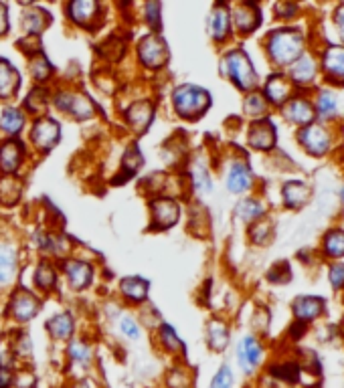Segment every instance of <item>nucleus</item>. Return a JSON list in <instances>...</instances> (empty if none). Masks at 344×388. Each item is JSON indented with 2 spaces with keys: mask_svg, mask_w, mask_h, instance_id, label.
<instances>
[{
  "mask_svg": "<svg viewBox=\"0 0 344 388\" xmlns=\"http://www.w3.org/2000/svg\"><path fill=\"white\" fill-rule=\"evenodd\" d=\"M268 53L275 65H294L304 55V34L296 29L274 31L268 39Z\"/></svg>",
  "mask_w": 344,
  "mask_h": 388,
  "instance_id": "1",
  "label": "nucleus"
},
{
  "mask_svg": "<svg viewBox=\"0 0 344 388\" xmlns=\"http://www.w3.org/2000/svg\"><path fill=\"white\" fill-rule=\"evenodd\" d=\"M174 107L182 118H199L203 111H206V107L211 105V96L206 94L205 89L195 87V85H180L178 89H174Z\"/></svg>",
  "mask_w": 344,
  "mask_h": 388,
  "instance_id": "2",
  "label": "nucleus"
},
{
  "mask_svg": "<svg viewBox=\"0 0 344 388\" xmlns=\"http://www.w3.org/2000/svg\"><path fill=\"white\" fill-rule=\"evenodd\" d=\"M225 73L231 77V81L239 87V89H253L257 85V75L255 69L249 61V57L243 51H231L225 57Z\"/></svg>",
  "mask_w": 344,
  "mask_h": 388,
  "instance_id": "3",
  "label": "nucleus"
},
{
  "mask_svg": "<svg viewBox=\"0 0 344 388\" xmlns=\"http://www.w3.org/2000/svg\"><path fill=\"white\" fill-rule=\"evenodd\" d=\"M138 53H140V61L152 69H158L169 61V47H166L164 39L158 34L144 36L138 47Z\"/></svg>",
  "mask_w": 344,
  "mask_h": 388,
  "instance_id": "4",
  "label": "nucleus"
},
{
  "mask_svg": "<svg viewBox=\"0 0 344 388\" xmlns=\"http://www.w3.org/2000/svg\"><path fill=\"white\" fill-rule=\"evenodd\" d=\"M298 140L312 156H324L330 150V133L326 131V128L316 124H310L302 129L298 133Z\"/></svg>",
  "mask_w": 344,
  "mask_h": 388,
  "instance_id": "5",
  "label": "nucleus"
},
{
  "mask_svg": "<svg viewBox=\"0 0 344 388\" xmlns=\"http://www.w3.org/2000/svg\"><path fill=\"white\" fill-rule=\"evenodd\" d=\"M57 107L73 114L77 120H87L96 114V105L87 96H79V94H61L55 99Z\"/></svg>",
  "mask_w": 344,
  "mask_h": 388,
  "instance_id": "6",
  "label": "nucleus"
},
{
  "mask_svg": "<svg viewBox=\"0 0 344 388\" xmlns=\"http://www.w3.org/2000/svg\"><path fill=\"white\" fill-rule=\"evenodd\" d=\"M31 140H33L36 148L51 150L59 142V126H57V122H53L49 118L36 120L33 131H31Z\"/></svg>",
  "mask_w": 344,
  "mask_h": 388,
  "instance_id": "7",
  "label": "nucleus"
},
{
  "mask_svg": "<svg viewBox=\"0 0 344 388\" xmlns=\"http://www.w3.org/2000/svg\"><path fill=\"white\" fill-rule=\"evenodd\" d=\"M277 133L275 126L270 120H257L255 124H251L249 129V144L255 150H272L275 146Z\"/></svg>",
  "mask_w": 344,
  "mask_h": 388,
  "instance_id": "8",
  "label": "nucleus"
},
{
  "mask_svg": "<svg viewBox=\"0 0 344 388\" xmlns=\"http://www.w3.org/2000/svg\"><path fill=\"white\" fill-rule=\"evenodd\" d=\"M237 360H239L241 370L245 374H251L259 366V362H261V346L257 344L255 338L247 336V338L241 340L239 348H237Z\"/></svg>",
  "mask_w": 344,
  "mask_h": 388,
  "instance_id": "9",
  "label": "nucleus"
},
{
  "mask_svg": "<svg viewBox=\"0 0 344 388\" xmlns=\"http://www.w3.org/2000/svg\"><path fill=\"white\" fill-rule=\"evenodd\" d=\"M324 314V299L314 295H302L294 301V316L298 322H312Z\"/></svg>",
  "mask_w": 344,
  "mask_h": 388,
  "instance_id": "10",
  "label": "nucleus"
},
{
  "mask_svg": "<svg viewBox=\"0 0 344 388\" xmlns=\"http://www.w3.org/2000/svg\"><path fill=\"white\" fill-rule=\"evenodd\" d=\"M314 116H316L314 107L310 105V101L302 99V97L290 99L283 107V118H288L290 122H294L298 126H310Z\"/></svg>",
  "mask_w": 344,
  "mask_h": 388,
  "instance_id": "11",
  "label": "nucleus"
},
{
  "mask_svg": "<svg viewBox=\"0 0 344 388\" xmlns=\"http://www.w3.org/2000/svg\"><path fill=\"white\" fill-rule=\"evenodd\" d=\"M152 215H154V226L169 228L178 221V206L171 198H158L152 202Z\"/></svg>",
  "mask_w": 344,
  "mask_h": 388,
  "instance_id": "12",
  "label": "nucleus"
},
{
  "mask_svg": "<svg viewBox=\"0 0 344 388\" xmlns=\"http://www.w3.org/2000/svg\"><path fill=\"white\" fill-rule=\"evenodd\" d=\"M235 25L243 34H249L251 31H255L261 23V12L255 4L251 2H245V4H239L235 8Z\"/></svg>",
  "mask_w": 344,
  "mask_h": 388,
  "instance_id": "13",
  "label": "nucleus"
},
{
  "mask_svg": "<svg viewBox=\"0 0 344 388\" xmlns=\"http://www.w3.org/2000/svg\"><path fill=\"white\" fill-rule=\"evenodd\" d=\"M231 27V17H229V8L225 4H217L208 17V32L215 41H223L229 34Z\"/></svg>",
  "mask_w": 344,
  "mask_h": 388,
  "instance_id": "14",
  "label": "nucleus"
},
{
  "mask_svg": "<svg viewBox=\"0 0 344 388\" xmlns=\"http://www.w3.org/2000/svg\"><path fill=\"white\" fill-rule=\"evenodd\" d=\"M322 69L330 79L344 83V47H330L322 57Z\"/></svg>",
  "mask_w": 344,
  "mask_h": 388,
  "instance_id": "15",
  "label": "nucleus"
},
{
  "mask_svg": "<svg viewBox=\"0 0 344 388\" xmlns=\"http://www.w3.org/2000/svg\"><path fill=\"white\" fill-rule=\"evenodd\" d=\"M264 94H266L268 101H272L275 105H281L290 97V81L283 75H272L266 83Z\"/></svg>",
  "mask_w": 344,
  "mask_h": 388,
  "instance_id": "16",
  "label": "nucleus"
},
{
  "mask_svg": "<svg viewBox=\"0 0 344 388\" xmlns=\"http://www.w3.org/2000/svg\"><path fill=\"white\" fill-rule=\"evenodd\" d=\"M249 186H251V170H249V166L235 162L231 166V170H229V176H227V188L231 193L239 194L245 193Z\"/></svg>",
  "mask_w": 344,
  "mask_h": 388,
  "instance_id": "17",
  "label": "nucleus"
},
{
  "mask_svg": "<svg viewBox=\"0 0 344 388\" xmlns=\"http://www.w3.org/2000/svg\"><path fill=\"white\" fill-rule=\"evenodd\" d=\"M19 87H21L19 71L8 61H0V97H12Z\"/></svg>",
  "mask_w": 344,
  "mask_h": 388,
  "instance_id": "18",
  "label": "nucleus"
},
{
  "mask_svg": "<svg viewBox=\"0 0 344 388\" xmlns=\"http://www.w3.org/2000/svg\"><path fill=\"white\" fill-rule=\"evenodd\" d=\"M154 109H152V105L148 103V101H138L134 103L130 109H128V120H130V126L136 129L138 133H142V131H146V128L150 126V122H152V114Z\"/></svg>",
  "mask_w": 344,
  "mask_h": 388,
  "instance_id": "19",
  "label": "nucleus"
},
{
  "mask_svg": "<svg viewBox=\"0 0 344 388\" xmlns=\"http://www.w3.org/2000/svg\"><path fill=\"white\" fill-rule=\"evenodd\" d=\"M310 200V191L304 182L292 180L283 186V202L288 208H300Z\"/></svg>",
  "mask_w": 344,
  "mask_h": 388,
  "instance_id": "20",
  "label": "nucleus"
},
{
  "mask_svg": "<svg viewBox=\"0 0 344 388\" xmlns=\"http://www.w3.org/2000/svg\"><path fill=\"white\" fill-rule=\"evenodd\" d=\"M65 271H67L69 281H71V285L75 290L87 288L89 281H92V273H94L92 267L87 263H83V261H69L65 265Z\"/></svg>",
  "mask_w": 344,
  "mask_h": 388,
  "instance_id": "21",
  "label": "nucleus"
},
{
  "mask_svg": "<svg viewBox=\"0 0 344 388\" xmlns=\"http://www.w3.org/2000/svg\"><path fill=\"white\" fill-rule=\"evenodd\" d=\"M12 312L19 320H31L34 314L39 312V301L34 299L31 293L27 291H19L12 299Z\"/></svg>",
  "mask_w": 344,
  "mask_h": 388,
  "instance_id": "22",
  "label": "nucleus"
},
{
  "mask_svg": "<svg viewBox=\"0 0 344 388\" xmlns=\"http://www.w3.org/2000/svg\"><path fill=\"white\" fill-rule=\"evenodd\" d=\"M100 6L94 0H75L69 4V14L79 25H89V21L98 14Z\"/></svg>",
  "mask_w": 344,
  "mask_h": 388,
  "instance_id": "23",
  "label": "nucleus"
},
{
  "mask_svg": "<svg viewBox=\"0 0 344 388\" xmlns=\"http://www.w3.org/2000/svg\"><path fill=\"white\" fill-rule=\"evenodd\" d=\"M23 158V148L19 142H6L0 148V168L4 172H14Z\"/></svg>",
  "mask_w": 344,
  "mask_h": 388,
  "instance_id": "24",
  "label": "nucleus"
},
{
  "mask_svg": "<svg viewBox=\"0 0 344 388\" xmlns=\"http://www.w3.org/2000/svg\"><path fill=\"white\" fill-rule=\"evenodd\" d=\"M316 77V63L308 55H302L292 67V79L298 85H308Z\"/></svg>",
  "mask_w": 344,
  "mask_h": 388,
  "instance_id": "25",
  "label": "nucleus"
},
{
  "mask_svg": "<svg viewBox=\"0 0 344 388\" xmlns=\"http://www.w3.org/2000/svg\"><path fill=\"white\" fill-rule=\"evenodd\" d=\"M122 293L132 301H142L148 295V283L140 277H128L122 281Z\"/></svg>",
  "mask_w": 344,
  "mask_h": 388,
  "instance_id": "26",
  "label": "nucleus"
},
{
  "mask_svg": "<svg viewBox=\"0 0 344 388\" xmlns=\"http://www.w3.org/2000/svg\"><path fill=\"white\" fill-rule=\"evenodd\" d=\"M49 332H51V336L53 338H57V340H67L69 336L73 334V320H71V316L67 314H59V316H55L51 322H49Z\"/></svg>",
  "mask_w": 344,
  "mask_h": 388,
  "instance_id": "27",
  "label": "nucleus"
},
{
  "mask_svg": "<svg viewBox=\"0 0 344 388\" xmlns=\"http://www.w3.org/2000/svg\"><path fill=\"white\" fill-rule=\"evenodd\" d=\"M208 344L213 350H223L229 344V330L221 322L208 323Z\"/></svg>",
  "mask_w": 344,
  "mask_h": 388,
  "instance_id": "28",
  "label": "nucleus"
},
{
  "mask_svg": "<svg viewBox=\"0 0 344 388\" xmlns=\"http://www.w3.org/2000/svg\"><path fill=\"white\" fill-rule=\"evenodd\" d=\"M324 251L328 257H344V230L334 228L324 237Z\"/></svg>",
  "mask_w": 344,
  "mask_h": 388,
  "instance_id": "29",
  "label": "nucleus"
},
{
  "mask_svg": "<svg viewBox=\"0 0 344 388\" xmlns=\"http://www.w3.org/2000/svg\"><path fill=\"white\" fill-rule=\"evenodd\" d=\"M17 267V259H14V251L10 247L0 245V283H6Z\"/></svg>",
  "mask_w": 344,
  "mask_h": 388,
  "instance_id": "30",
  "label": "nucleus"
},
{
  "mask_svg": "<svg viewBox=\"0 0 344 388\" xmlns=\"http://www.w3.org/2000/svg\"><path fill=\"white\" fill-rule=\"evenodd\" d=\"M47 23H49V19H47V14L43 12V10H29L27 14H25V21H23V25H25V31L29 32V36H34V34H39V32L43 31L45 27H47Z\"/></svg>",
  "mask_w": 344,
  "mask_h": 388,
  "instance_id": "31",
  "label": "nucleus"
},
{
  "mask_svg": "<svg viewBox=\"0 0 344 388\" xmlns=\"http://www.w3.org/2000/svg\"><path fill=\"white\" fill-rule=\"evenodd\" d=\"M25 124V118L19 109H4L0 116V128L4 129L6 133H17L21 131Z\"/></svg>",
  "mask_w": 344,
  "mask_h": 388,
  "instance_id": "32",
  "label": "nucleus"
},
{
  "mask_svg": "<svg viewBox=\"0 0 344 388\" xmlns=\"http://www.w3.org/2000/svg\"><path fill=\"white\" fill-rule=\"evenodd\" d=\"M237 215H239L243 221L251 223V221H255V219H259L264 215V206L257 200L247 198V200H243V202L237 204Z\"/></svg>",
  "mask_w": 344,
  "mask_h": 388,
  "instance_id": "33",
  "label": "nucleus"
},
{
  "mask_svg": "<svg viewBox=\"0 0 344 388\" xmlns=\"http://www.w3.org/2000/svg\"><path fill=\"white\" fill-rule=\"evenodd\" d=\"M21 196V182L17 178H4L0 180V200L6 204L17 202V198Z\"/></svg>",
  "mask_w": 344,
  "mask_h": 388,
  "instance_id": "34",
  "label": "nucleus"
},
{
  "mask_svg": "<svg viewBox=\"0 0 344 388\" xmlns=\"http://www.w3.org/2000/svg\"><path fill=\"white\" fill-rule=\"evenodd\" d=\"M57 275H55V269L49 265V263H41L36 267V273H34V283L41 288V290H49L53 283H55Z\"/></svg>",
  "mask_w": 344,
  "mask_h": 388,
  "instance_id": "35",
  "label": "nucleus"
},
{
  "mask_svg": "<svg viewBox=\"0 0 344 388\" xmlns=\"http://www.w3.org/2000/svg\"><path fill=\"white\" fill-rule=\"evenodd\" d=\"M272 374L275 378H281L286 382H298L300 380V366L298 364H279V366H272Z\"/></svg>",
  "mask_w": 344,
  "mask_h": 388,
  "instance_id": "36",
  "label": "nucleus"
},
{
  "mask_svg": "<svg viewBox=\"0 0 344 388\" xmlns=\"http://www.w3.org/2000/svg\"><path fill=\"white\" fill-rule=\"evenodd\" d=\"M318 114L322 118H332L336 114V99H334L332 94H328V91L320 94V97H318Z\"/></svg>",
  "mask_w": 344,
  "mask_h": 388,
  "instance_id": "37",
  "label": "nucleus"
},
{
  "mask_svg": "<svg viewBox=\"0 0 344 388\" xmlns=\"http://www.w3.org/2000/svg\"><path fill=\"white\" fill-rule=\"evenodd\" d=\"M31 73H33V77L36 81H45L51 75V65H49V61L43 55H36L33 61H31Z\"/></svg>",
  "mask_w": 344,
  "mask_h": 388,
  "instance_id": "38",
  "label": "nucleus"
},
{
  "mask_svg": "<svg viewBox=\"0 0 344 388\" xmlns=\"http://www.w3.org/2000/svg\"><path fill=\"white\" fill-rule=\"evenodd\" d=\"M245 114L251 118H261L266 114V101L261 96H249L245 101Z\"/></svg>",
  "mask_w": 344,
  "mask_h": 388,
  "instance_id": "39",
  "label": "nucleus"
},
{
  "mask_svg": "<svg viewBox=\"0 0 344 388\" xmlns=\"http://www.w3.org/2000/svg\"><path fill=\"white\" fill-rule=\"evenodd\" d=\"M268 279H270L272 283H288V281L292 279V277H290V265H288L286 261L277 263L275 267L270 269Z\"/></svg>",
  "mask_w": 344,
  "mask_h": 388,
  "instance_id": "40",
  "label": "nucleus"
},
{
  "mask_svg": "<svg viewBox=\"0 0 344 388\" xmlns=\"http://www.w3.org/2000/svg\"><path fill=\"white\" fill-rule=\"evenodd\" d=\"M25 105H27V109H31L34 114L43 111L45 105H47V94H45L43 89H33V91L29 94V97H27Z\"/></svg>",
  "mask_w": 344,
  "mask_h": 388,
  "instance_id": "41",
  "label": "nucleus"
},
{
  "mask_svg": "<svg viewBox=\"0 0 344 388\" xmlns=\"http://www.w3.org/2000/svg\"><path fill=\"white\" fill-rule=\"evenodd\" d=\"M233 387V372L229 366H221V370L211 380V388H231Z\"/></svg>",
  "mask_w": 344,
  "mask_h": 388,
  "instance_id": "42",
  "label": "nucleus"
},
{
  "mask_svg": "<svg viewBox=\"0 0 344 388\" xmlns=\"http://www.w3.org/2000/svg\"><path fill=\"white\" fill-rule=\"evenodd\" d=\"M193 176H195V186L201 191V193H208L211 188H213V184H211V178H208V172H206L205 168L201 166V164H197L195 166V170H193Z\"/></svg>",
  "mask_w": 344,
  "mask_h": 388,
  "instance_id": "43",
  "label": "nucleus"
},
{
  "mask_svg": "<svg viewBox=\"0 0 344 388\" xmlns=\"http://www.w3.org/2000/svg\"><path fill=\"white\" fill-rule=\"evenodd\" d=\"M69 354L71 358L75 360V362H79V364H89V348L83 344V342H73L71 346H69Z\"/></svg>",
  "mask_w": 344,
  "mask_h": 388,
  "instance_id": "44",
  "label": "nucleus"
},
{
  "mask_svg": "<svg viewBox=\"0 0 344 388\" xmlns=\"http://www.w3.org/2000/svg\"><path fill=\"white\" fill-rule=\"evenodd\" d=\"M140 166H142V156H140L138 148H130L126 152V156H124V170H126V174L132 176Z\"/></svg>",
  "mask_w": 344,
  "mask_h": 388,
  "instance_id": "45",
  "label": "nucleus"
},
{
  "mask_svg": "<svg viewBox=\"0 0 344 388\" xmlns=\"http://www.w3.org/2000/svg\"><path fill=\"white\" fill-rule=\"evenodd\" d=\"M160 336H162V342H164V346H166L169 350H182V344H180V340L176 338V334H174V330H172L171 325H162Z\"/></svg>",
  "mask_w": 344,
  "mask_h": 388,
  "instance_id": "46",
  "label": "nucleus"
},
{
  "mask_svg": "<svg viewBox=\"0 0 344 388\" xmlns=\"http://www.w3.org/2000/svg\"><path fill=\"white\" fill-rule=\"evenodd\" d=\"M146 21H148L154 29L160 27V4H158V2H148V4H146Z\"/></svg>",
  "mask_w": 344,
  "mask_h": 388,
  "instance_id": "47",
  "label": "nucleus"
},
{
  "mask_svg": "<svg viewBox=\"0 0 344 388\" xmlns=\"http://www.w3.org/2000/svg\"><path fill=\"white\" fill-rule=\"evenodd\" d=\"M330 283L338 290L344 285V263H336L330 267Z\"/></svg>",
  "mask_w": 344,
  "mask_h": 388,
  "instance_id": "48",
  "label": "nucleus"
},
{
  "mask_svg": "<svg viewBox=\"0 0 344 388\" xmlns=\"http://www.w3.org/2000/svg\"><path fill=\"white\" fill-rule=\"evenodd\" d=\"M296 12H298V6H296V4H290V2H279V4L275 6V14H277L279 19H292V17H296Z\"/></svg>",
  "mask_w": 344,
  "mask_h": 388,
  "instance_id": "49",
  "label": "nucleus"
},
{
  "mask_svg": "<svg viewBox=\"0 0 344 388\" xmlns=\"http://www.w3.org/2000/svg\"><path fill=\"white\" fill-rule=\"evenodd\" d=\"M268 235H270V225H257L253 226V230H251V237L257 245H266Z\"/></svg>",
  "mask_w": 344,
  "mask_h": 388,
  "instance_id": "50",
  "label": "nucleus"
},
{
  "mask_svg": "<svg viewBox=\"0 0 344 388\" xmlns=\"http://www.w3.org/2000/svg\"><path fill=\"white\" fill-rule=\"evenodd\" d=\"M120 327H122V332H124L128 338H134V340H136L138 336H140L136 322H134V320H130V318H124L122 323H120Z\"/></svg>",
  "mask_w": 344,
  "mask_h": 388,
  "instance_id": "51",
  "label": "nucleus"
},
{
  "mask_svg": "<svg viewBox=\"0 0 344 388\" xmlns=\"http://www.w3.org/2000/svg\"><path fill=\"white\" fill-rule=\"evenodd\" d=\"M14 382V374L8 366H0V388H10Z\"/></svg>",
  "mask_w": 344,
  "mask_h": 388,
  "instance_id": "52",
  "label": "nucleus"
},
{
  "mask_svg": "<svg viewBox=\"0 0 344 388\" xmlns=\"http://www.w3.org/2000/svg\"><path fill=\"white\" fill-rule=\"evenodd\" d=\"M334 21H336V27H338L341 36H343V41H344V4L336 8V12H334Z\"/></svg>",
  "mask_w": 344,
  "mask_h": 388,
  "instance_id": "53",
  "label": "nucleus"
},
{
  "mask_svg": "<svg viewBox=\"0 0 344 388\" xmlns=\"http://www.w3.org/2000/svg\"><path fill=\"white\" fill-rule=\"evenodd\" d=\"M8 29V19H6V6L0 4V34H4Z\"/></svg>",
  "mask_w": 344,
  "mask_h": 388,
  "instance_id": "54",
  "label": "nucleus"
},
{
  "mask_svg": "<svg viewBox=\"0 0 344 388\" xmlns=\"http://www.w3.org/2000/svg\"><path fill=\"white\" fill-rule=\"evenodd\" d=\"M304 332H306V323L304 322H296L292 325V338H300Z\"/></svg>",
  "mask_w": 344,
  "mask_h": 388,
  "instance_id": "55",
  "label": "nucleus"
},
{
  "mask_svg": "<svg viewBox=\"0 0 344 388\" xmlns=\"http://www.w3.org/2000/svg\"><path fill=\"white\" fill-rule=\"evenodd\" d=\"M343 200H344V191H343Z\"/></svg>",
  "mask_w": 344,
  "mask_h": 388,
  "instance_id": "56",
  "label": "nucleus"
}]
</instances>
